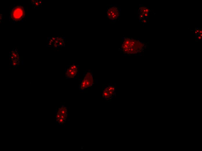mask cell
<instances>
[{"label":"cell","mask_w":202,"mask_h":151,"mask_svg":"<svg viewBox=\"0 0 202 151\" xmlns=\"http://www.w3.org/2000/svg\"><path fill=\"white\" fill-rule=\"evenodd\" d=\"M145 43L135 38L124 36L122 37L119 51L125 56L137 55L146 48Z\"/></svg>","instance_id":"obj_1"},{"label":"cell","mask_w":202,"mask_h":151,"mask_svg":"<svg viewBox=\"0 0 202 151\" xmlns=\"http://www.w3.org/2000/svg\"><path fill=\"white\" fill-rule=\"evenodd\" d=\"M26 15L24 6L20 5H14L11 8L10 12V20L13 23L23 21Z\"/></svg>","instance_id":"obj_2"},{"label":"cell","mask_w":202,"mask_h":151,"mask_svg":"<svg viewBox=\"0 0 202 151\" xmlns=\"http://www.w3.org/2000/svg\"><path fill=\"white\" fill-rule=\"evenodd\" d=\"M121 14V8L118 5L110 4L107 6L106 16L109 21L115 23L120 19Z\"/></svg>","instance_id":"obj_3"},{"label":"cell","mask_w":202,"mask_h":151,"mask_svg":"<svg viewBox=\"0 0 202 151\" xmlns=\"http://www.w3.org/2000/svg\"><path fill=\"white\" fill-rule=\"evenodd\" d=\"M80 82L79 89L83 91L86 89L91 87L94 84L93 72L88 71L83 79H80Z\"/></svg>","instance_id":"obj_4"},{"label":"cell","mask_w":202,"mask_h":151,"mask_svg":"<svg viewBox=\"0 0 202 151\" xmlns=\"http://www.w3.org/2000/svg\"><path fill=\"white\" fill-rule=\"evenodd\" d=\"M68 114V108L64 105H62L56 110V122L59 125L63 124L66 122Z\"/></svg>","instance_id":"obj_5"},{"label":"cell","mask_w":202,"mask_h":151,"mask_svg":"<svg viewBox=\"0 0 202 151\" xmlns=\"http://www.w3.org/2000/svg\"><path fill=\"white\" fill-rule=\"evenodd\" d=\"M116 85H107L102 90V98L107 101H111L116 95Z\"/></svg>","instance_id":"obj_6"},{"label":"cell","mask_w":202,"mask_h":151,"mask_svg":"<svg viewBox=\"0 0 202 151\" xmlns=\"http://www.w3.org/2000/svg\"><path fill=\"white\" fill-rule=\"evenodd\" d=\"M149 9L147 7L142 5L140 6L138 12V15L140 20H142L143 23L147 22L146 19L149 16Z\"/></svg>","instance_id":"obj_7"},{"label":"cell","mask_w":202,"mask_h":151,"mask_svg":"<svg viewBox=\"0 0 202 151\" xmlns=\"http://www.w3.org/2000/svg\"><path fill=\"white\" fill-rule=\"evenodd\" d=\"M69 66L65 71V77L67 79L73 78L78 72L77 65L73 64Z\"/></svg>","instance_id":"obj_8"},{"label":"cell","mask_w":202,"mask_h":151,"mask_svg":"<svg viewBox=\"0 0 202 151\" xmlns=\"http://www.w3.org/2000/svg\"><path fill=\"white\" fill-rule=\"evenodd\" d=\"M199 32V30H197L196 31H195V33H198Z\"/></svg>","instance_id":"obj_9"},{"label":"cell","mask_w":202,"mask_h":151,"mask_svg":"<svg viewBox=\"0 0 202 151\" xmlns=\"http://www.w3.org/2000/svg\"><path fill=\"white\" fill-rule=\"evenodd\" d=\"M198 38L199 39H201V38H202V37L199 36L198 37Z\"/></svg>","instance_id":"obj_10"},{"label":"cell","mask_w":202,"mask_h":151,"mask_svg":"<svg viewBox=\"0 0 202 151\" xmlns=\"http://www.w3.org/2000/svg\"><path fill=\"white\" fill-rule=\"evenodd\" d=\"M199 33L201 34L202 33V31L201 30H200V31H199Z\"/></svg>","instance_id":"obj_11"}]
</instances>
